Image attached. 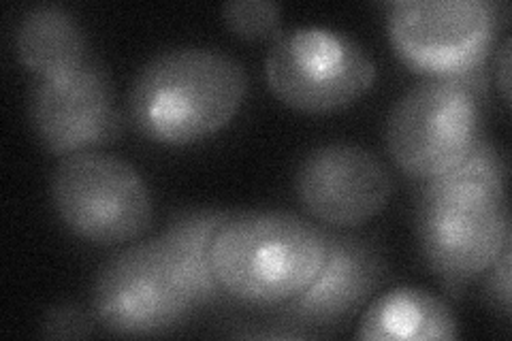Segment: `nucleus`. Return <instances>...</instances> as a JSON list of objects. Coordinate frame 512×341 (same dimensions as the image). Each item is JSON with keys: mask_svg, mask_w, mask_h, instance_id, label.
I'll return each instance as SVG.
<instances>
[{"mask_svg": "<svg viewBox=\"0 0 512 341\" xmlns=\"http://www.w3.org/2000/svg\"><path fill=\"white\" fill-rule=\"evenodd\" d=\"M416 237L427 267L451 297H461L512 239L506 165L493 143L478 139L453 169L419 194Z\"/></svg>", "mask_w": 512, "mask_h": 341, "instance_id": "1", "label": "nucleus"}, {"mask_svg": "<svg viewBox=\"0 0 512 341\" xmlns=\"http://www.w3.org/2000/svg\"><path fill=\"white\" fill-rule=\"evenodd\" d=\"M248 92L244 64L214 47H173L143 64L128 120L152 141L184 145L220 131Z\"/></svg>", "mask_w": 512, "mask_h": 341, "instance_id": "2", "label": "nucleus"}, {"mask_svg": "<svg viewBox=\"0 0 512 341\" xmlns=\"http://www.w3.org/2000/svg\"><path fill=\"white\" fill-rule=\"evenodd\" d=\"M325 256V229L280 209L231 211L210 248L214 278L227 299L261 307L299 297Z\"/></svg>", "mask_w": 512, "mask_h": 341, "instance_id": "3", "label": "nucleus"}, {"mask_svg": "<svg viewBox=\"0 0 512 341\" xmlns=\"http://www.w3.org/2000/svg\"><path fill=\"white\" fill-rule=\"evenodd\" d=\"M389 37L397 56L427 79H453L476 92L500 26L489 0H397L389 5Z\"/></svg>", "mask_w": 512, "mask_h": 341, "instance_id": "4", "label": "nucleus"}, {"mask_svg": "<svg viewBox=\"0 0 512 341\" xmlns=\"http://www.w3.org/2000/svg\"><path fill=\"white\" fill-rule=\"evenodd\" d=\"M265 75L284 105L327 113L348 107L372 88L376 62L359 41L342 32L299 26L271 43Z\"/></svg>", "mask_w": 512, "mask_h": 341, "instance_id": "5", "label": "nucleus"}, {"mask_svg": "<svg viewBox=\"0 0 512 341\" xmlns=\"http://www.w3.org/2000/svg\"><path fill=\"white\" fill-rule=\"evenodd\" d=\"M58 218L77 237L114 246L139 237L152 222V197L139 171L101 152L67 154L52 175Z\"/></svg>", "mask_w": 512, "mask_h": 341, "instance_id": "6", "label": "nucleus"}, {"mask_svg": "<svg viewBox=\"0 0 512 341\" xmlns=\"http://www.w3.org/2000/svg\"><path fill=\"white\" fill-rule=\"evenodd\" d=\"M478 92L453 79H425L387 118V150L416 180H431L466 156L478 137Z\"/></svg>", "mask_w": 512, "mask_h": 341, "instance_id": "7", "label": "nucleus"}, {"mask_svg": "<svg viewBox=\"0 0 512 341\" xmlns=\"http://www.w3.org/2000/svg\"><path fill=\"white\" fill-rule=\"evenodd\" d=\"M195 303L186 295L158 237L109 256L92 284V314L118 335H154L182 324Z\"/></svg>", "mask_w": 512, "mask_h": 341, "instance_id": "8", "label": "nucleus"}, {"mask_svg": "<svg viewBox=\"0 0 512 341\" xmlns=\"http://www.w3.org/2000/svg\"><path fill=\"white\" fill-rule=\"evenodd\" d=\"M28 116L39 141L54 154L84 152L122 133L111 77L94 58L69 73L39 77L30 90Z\"/></svg>", "mask_w": 512, "mask_h": 341, "instance_id": "9", "label": "nucleus"}, {"mask_svg": "<svg viewBox=\"0 0 512 341\" xmlns=\"http://www.w3.org/2000/svg\"><path fill=\"white\" fill-rule=\"evenodd\" d=\"M295 190L310 216L335 229H352L387 207L393 180L370 150L327 143L301 160Z\"/></svg>", "mask_w": 512, "mask_h": 341, "instance_id": "10", "label": "nucleus"}, {"mask_svg": "<svg viewBox=\"0 0 512 341\" xmlns=\"http://www.w3.org/2000/svg\"><path fill=\"white\" fill-rule=\"evenodd\" d=\"M327 256L316 280L276 314L288 327H333L355 314L384 278V261L370 237L325 229Z\"/></svg>", "mask_w": 512, "mask_h": 341, "instance_id": "11", "label": "nucleus"}, {"mask_svg": "<svg viewBox=\"0 0 512 341\" xmlns=\"http://www.w3.org/2000/svg\"><path fill=\"white\" fill-rule=\"evenodd\" d=\"M229 216L231 211L216 207L186 209L180 211L169 222L165 233L158 237L175 275L195 307L214 305L227 299L214 278L210 248L216 231Z\"/></svg>", "mask_w": 512, "mask_h": 341, "instance_id": "12", "label": "nucleus"}, {"mask_svg": "<svg viewBox=\"0 0 512 341\" xmlns=\"http://www.w3.org/2000/svg\"><path fill=\"white\" fill-rule=\"evenodd\" d=\"M15 52L39 77H54L88 60L86 32L75 15L54 3L28 7L15 26Z\"/></svg>", "mask_w": 512, "mask_h": 341, "instance_id": "13", "label": "nucleus"}, {"mask_svg": "<svg viewBox=\"0 0 512 341\" xmlns=\"http://www.w3.org/2000/svg\"><path fill=\"white\" fill-rule=\"evenodd\" d=\"M457 320L440 297L423 288H395L372 303L361 318L359 339L427 341L455 339Z\"/></svg>", "mask_w": 512, "mask_h": 341, "instance_id": "14", "label": "nucleus"}, {"mask_svg": "<svg viewBox=\"0 0 512 341\" xmlns=\"http://www.w3.org/2000/svg\"><path fill=\"white\" fill-rule=\"evenodd\" d=\"M222 18L237 37L269 39L278 37L282 7L271 0H231L222 7Z\"/></svg>", "mask_w": 512, "mask_h": 341, "instance_id": "15", "label": "nucleus"}, {"mask_svg": "<svg viewBox=\"0 0 512 341\" xmlns=\"http://www.w3.org/2000/svg\"><path fill=\"white\" fill-rule=\"evenodd\" d=\"M41 327L43 337H84L92 333V320L84 310H79L77 305H56L47 310Z\"/></svg>", "mask_w": 512, "mask_h": 341, "instance_id": "16", "label": "nucleus"}, {"mask_svg": "<svg viewBox=\"0 0 512 341\" xmlns=\"http://www.w3.org/2000/svg\"><path fill=\"white\" fill-rule=\"evenodd\" d=\"M510 256L512 243L504 246L495 263L485 271L487 273V295L495 307L510 316Z\"/></svg>", "mask_w": 512, "mask_h": 341, "instance_id": "17", "label": "nucleus"}, {"mask_svg": "<svg viewBox=\"0 0 512 341\" xmlns=\"http://www.w3.org/2000/svg\"><path fill=\"white\" fill-rule=\"evenodd\" d=\"M495 67H498L500 88H502V94H504V101H508L510 99V79H508V73H510V39L508 37L502 41L500 54H498V58H495Z\"/></svg>", "mask_w": 512, "mask_h": 341, "instance_id": "18", "label": "nucleus"}]
</instances>
